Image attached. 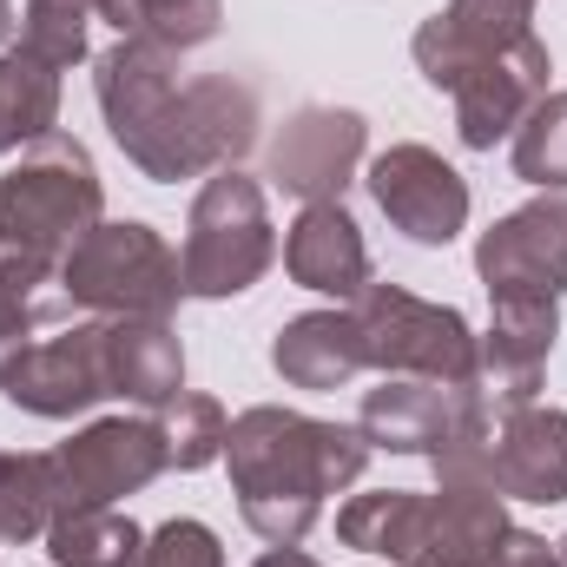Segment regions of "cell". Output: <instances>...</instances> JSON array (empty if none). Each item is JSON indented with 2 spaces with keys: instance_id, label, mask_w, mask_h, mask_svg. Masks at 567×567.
<instances>
[{
  "instance_id": "cell-4",
  "label": "cell",
  "mask_w": 567,
  "mask_h": 567,
  "mask_svg": "<svg viewBox=\"0 0 567 567\" xmlns=\"http://www.w3.org/2000/svg\"><path fill=\"white\" fill-rule=\"evenodd\" d=\"M271 265H278V231L265 212V185L245 178L238 165L212 172L185 218V251H178L185 297H238Z\"/></svg>"
},
{
  "instance_id": "cell-2",
  "label": "cell",
  "mask_w": 567,
  "mask_h": 567,
  "mask_svg": "<svg viewBox=\"0 0 567 567\" xmlns=\"http://www.w3.org/2000/svg\"><path fill=\"white\" fill-rule=\"evenodd\" d=\"M225 462H231L245 528L271 548H297L317 528L323 502L370 468V435L258 403L225 429Z\"/></svg>"
},
{
  "instance_id": "cell-13",
  "label": "cell",
  "mask_w": 567,
  "mask_h": 567,
  "mask_svg": "<svg viewBox=\"0 0 567 567\" xmlns=\"http://www.w3.org/2000/svg\"><path fill=\"white\" fill-rule=\"evenodd\" d=\"M548 47L542 33H522L508 53L482 60L475 73L455 80V133L468 152H495V140H515V126L548 100Z\"/></svg>"
},
{
  "instance_id": "cell-16",
  "label": "cell",
  "mask_w": 567,
  "mask_h": 567,
  "mask_svg": "<svg viewBox=\"0 0 567 567\" xmlns=\"http://www.w3.org/2000/svg\"><path fill=\"white\" fill-rule=\"evenodd\" d=\"M482 482L502 502H567V410H502V423L482 449Z\"/></svg>"
},
{
  "instance_id": "cell-24",
  "label": "cell",
  "mask_w": 567,
  "mask_h": 567,
  "mask_svg": "<svg viewBox=\"0 0 567 567\" xmlns=\"http://www.w3.org/2000/svg\"><path fill=\"white\" fill-rule=\"evenodd\" d=\"M140 522L120 508H86V515H60L47 528V555L53 567H140Z\"/></svg>"
},
{
  "instance_id": "cell-30",
  "label": "cell",
  "mask_w": 567,
  "mask_h": 567,
  "mask_svg": "<svg viewBox=\"0 0 567 567\" xmlns=\"http://www.w3.org/2000/svg\"><path fill=\"white\" fill-rule=\"evenodd\" d=\"M140 567H225V548H218V535L205 522L178 515V522H165V528L145 535Z\"/></svg>"
},
{
  "instance_id": "cell-14",
  "label": "cell",
  "mask_w": 567,
  "mask_h": 567,
  "mask_svg": "<svg viewBox=\"0 0 567 567\" xmlns=\"http://www.w3.org/2000/svg\"><path fill=\"white\" fill-rule=\"evenodd\" d=\"M363 145H370L363 113H350V106H303L271 140V185H284L303 205H330L357 178Z\"/></svg>"
},
{
  "instance_id": "cell-3",
  "label": "cell",
  "mask_w": 567,
  "mask_h": 567,
  "mask_svg": "<svg viewBox=\"0 0 567 567\" xmlns=\"http://www.w3.org/2000/svg\"><path fill=\"white\" fill-rule=\"evenodd\" d=\"M106 192L93 172V152L66 133H47L20 152V165L0 172V245L40 271L60 278L66 251L100 225Z\"/></svg>"
},
{
  "instance_id": "cell-22",
  "label": "cell",
  "mask_w": 567,
  "mask_h": 567,
  "mask_svg": "<svg viewBox=\"0 0 567 567\" xmlns=\"http://www.w3.org/2000/svg\"><path fill=\"white\" fill-rule=\"evenodd\" d=\"M423 528H429V495H416V488H377V495H357L337 515L343 548L383 555V561H396V567L423 548Z\"/></svg>"
},
{
  "instance_id": "cell-23",
  "label": "cell",
  "mask_w": 567,
  "mask_h": 567,
  "mask_svg": "<svg viewBox=\"0 0 567 567\" xmlns=\"http://www.w3.org/2000/svg\"><path fill=\"white\" fill-rule=\"evenodd\" d=\"M93 7L100 20L120 27V40H152L165 53H192L225 27V0H93Z\"/></svg>"
},
{
  "instance_id": "cell-33",
  "label": "cell",
  "mask_w": 567,
  "mask_h": 567,
  "mask_svg": "<svg viewBox=\"0 0 567 567\" xmlns=\"http://www.w3.org/2000/svg\"><path fill=\"white\" fill-rule=\"evenodd\" d=\"M13 33V0H0V40Z\"/></svg>"
},
{
  "instance_id": "cell-19",
  "label": "cell",
  "mask_w": 567,
  "mask_h": 567,
  "mask_svg": "<svg viewBox=\"0 0 567 567\" xmlns=\"http://www.w3.org/2000/svg\"><path fill=\"white\" fill-rule=\"evenodd\" d=\"M271 363H278V377L290 390H343V383H357L370 370L350 310H303V317H290L278 330V343H271Z\"/></svg>"
},
{
  "instance_id": "cell-6",
  "label": "cell",
  "mask_w": 567,
  "mask_h": 567,
  "mask_svg": "<svg viewBox=\"0 0 567 567\" xmlns=\"http://www.w3.org/2000/svg\"><path fill=\"white\" fill-rule=\"evenodd\" d=\"M350 317L363 337V363L383 377H429V383L475 377V330L449 303H423L396 284H363V297H350Z\"/></svg>"
},
{
  "instance_id": "cell-11",
  "label": "cell",
  "mask_w": 567,
  "mask_h": 567,
  "mask_svg": "<svg viewBox=\"0 0 567 567\" xmlns=\"http://www.w3.org/2000/svg\"><path fill=\"white\" fill-rule=\"evenodd\" d=\"M555 337H561L555 297H495V323H488V337H475V377H468V390L488 410L535 403L542 370L555 357Z\"/></svg>"
},
{
  "instance_id": "cell-1",
  "label": "cell",
  "mask_w": 567,
  "mask_h": 567,
  "mask_svg": "<svg viewBox=\"0 0 567 567\" xmlns=\"http://www.w3.org/2000/svg\"><path fill=\"white\" fill-rule=\"evenodd\" d=\"M93 93L120 152L152 185H178L198 172H225L258 145V93L205 73L178 80V53L152 40H120L93 60Z\"/></svg>"
},
{
  "instance_id": "cell-21",
  "label": "cell",
  "mask_w": 567,
  "mask_h": 567,
  "mask_svg": "<svg viewBox=\"0 0 567 567\" xmlns=\"http://www.w3.org/2000/svg\"><path fill=\"white\" fill-rule=\"evenodd\" d=\"M60 126V66H47L27 47L0 53V152L47 140Z\"/></svg>"
},
{
  "instance_id": "cell-32",
  "label": "cell",
  "mask_w": 567,
  "mask_h": 567,
  "mask_svg": "<svg viewBox=\"0 0 567 567\" xmlns=\"http://www.w3.org/2000/svg\"><path fill=\"white\" fill-rule=\"evenodd\" d=\"M258 567H317V561H310L303 548H271V555H265Z\"/></svg>"
},
{
  "instance_id": "cell-9",
  "label": "cell",
  "mask_w": 567,
  "mask_h": 567,
  "mask_svg": "<svg viewBox=\"0 0 567 567\" xmlns=\"http://www.w3.org/2000/svg\"><path fill=\"white\" fill-rule=\"evenodd\" d=\"M370 198L410 245H449L468 225V178L429 152V145H390L370 158Z\"/></svg>"
},
{
  "instance_id": "cell-28",
  "label": "cell",
  "mask_w": 567,
  "mask_h": 567,
  "mask_svg": "<svg viewBox=\"0 0 567 567\" xmlns=\"http://www.w3.org/2000/svg\"><path fill=\"white\" fill-rule=\"evenodd\" d=\"M515 178L542 192H567V93H548L515 126Z\"/></svg>"
},
{
  "instance_id": "cell-10",
  "label": "cell",
  "mask_w": 567,
  "mask_h": 567,
  "mask_svg": "<svg viewBox=\"0 0 567 567\" xmlns=\"http://www.w3.org/2000/svg\"><path fill=\"white\" fill-rule=\"evenodd\" d=\"M488 416V403L468 383H429V377H390L383 390L363 396V435L370 449L390 455H442L449 442H462L468 429Z\"/></svg>"
},
{
  "instance_id": "cell-27",
  "label": "cell",
  "mask_w": 567,
  "mask_h": 567,
  "mask_svg": "<svg viewBox=\"0 0 567 567\" xmlns=\"http://www.w3.org/2000/svg\"><path fill=\"white\" fill-rule=\"evenodd\" d=\"M53 528V482L47 455L0 449V542H40Z\"/></svg>"
},
{
  "instance_id": "cell-5",
  "label": "cell",
  "mask_w": 567,
  "mask_h": 567,
  "mask_svg": "<svg viewBox=\"0 0 567 567\" xmlns=\"http://www.w3.org/2000/svg\"><path fill=\"white\" fill-rule=\"evenodd\" d=\"M60 297L66 303H80V310H100V317H165L172 323V310H178V297H185V278H178V251L140 225V218H126V225H93L73 251H66V265H60Z\"/></svg>"
},
{
  "instance_id": "cell-8",
  "label": "cell",
  "mask_w": 567,
  "mask_h": 567,
  "mask_svg": "<svg viewBox=\"0 0 567 567\" xmlns=\"http://www.w3.org/2000/svg\"><path fill=\"white\" fill-rule=\"evenodd\" d=\"M0 396L27 416H47V423H66L106 396H120L113 383V330L106 323H73L60 337H40L27 343L7 370H0Z\"/></svg>"
},
{
  "instance_id": "cell-18",
  "label": "cell",
  "mask_w": 567,
  "mask_h": 567,
  "mask_svg": "<svg viewBox=\"0 0 567 567\" xmlns=\"http://www.w3.org/2000/svg\"><path fill=\"white\" fill-rule=\"evenodd\" d=\"M508 542V508L488 482H442L429 495L423 548L403 567H488Z\"/></svg>"
},
{
  "instance_id": "cell-20",
  "label": "cell",
  "mask_w": 567,
  "mask_h": 567,
  "mask_svg": "<svg viewBox=\"0 0 567 567\" xmlns=\"http://www.w3.org/2000/svg\"><path fill=\"white\" fill-rule=\"evenodd\" d=\"M113 330V383L126 403L165 410L185 390V343L172 337L165 317H106Z\"/></svg>"
},
{
  "instance_id": "cell-31",
  "label": "cell",
  "mask_w": 567,
  "mask_h": 567,
  "mask_svg": "<svg viewBox=\"0 0 567 567\" xmlns=\"http://www.w3.org/2000/svg\"><path fill=\"white\" fill-rule=\"evenodd\" d=\"M488 567H561V555L542 542V535H528V528H508V542L495 548V561Z\"/></svg>"
},
{
  "instance_id": "cell-25",
  "label": "cell",
  "mask_w": 567,
  "mask_h": 567,
  "mask_svg": "<svg viewBox=\"0 0 567 567\" xmlns=\"http://www.w3.org/2000/svg\"><path fill=\"white\" fill-rule=\"evenodd\" d=\"M53 310H73V303L60 297V278L40 271V265H27V258H13V251L0 245V370L33 343V323L53 317Z\"/></svg>"
},
{
  "instance_id": "cell-7",
  "label": "cell",
  "mask_w": 567,
  "mask_h": 567,
  "mask_svg": "<svg viewBox=\"0 0 567 567\" xmlns=\"http://www.w3.org/2000/svg\"><path fill=\"white\" fill-rule=\"evenodd\" d=\"M165 475V442L152 416H106L86 423L73 442H60L47 455V482H53V522L60 515H86V508H113L120 495H140L145 482Z\"/></svg>"
},
{
  "instance_id": "cell-17",
  "label": "cell",
  "mask_w": 567,
  "mask_h": 567,
  "mask_svg": "<svg viewBox=\"0 0 567 567\" xmlns=\"http://www.w3.org/2000/svg\"><path fill=\"white\" fill-rule=\"evenodd\" d=\"M284 271L303 290H323V297L350 303L370 284V245H363L357 218L337 198L330 205H303L297 225H290V238H284Z\"/></svg>"
},
{
  "instance_id": "cell-29",
  "label": "cell",
  "mask_w": 567,
  "mask_h": 567,
  "mask_svg": "<svg viewBox=\"0 0 567 567\" xmlns=\"http://www.w3.org/2000/svg\"><path fill=\"white\" fill-rule=\"evenodd\" d=\"M100 7L93 0H27V27H20V47L27 53H40L47 66H73V60H86V20H93Z\"/></svg>"
},
{
  "instance_id": "cell-34",
  "label": "cell",
  "mask_w": 567,
  "mask_h": 567,
  "mask_svg": "<svg viewBox=\"0 0 567 567\" xmlns=\"http://www.w3.org/2000/svg\"><path fill=\"white\" fill-rule=\"evenodd\" d=\"M555 555H561V567H567V535H561V542H555Z\"/></svg>"
},
{
  "instance_id": "cell-12",
  "label": "cell",
  "mask_w": 567,
  "mask_h": 567,
  "mask_svg": "<svg viewBox=\"0 0 567 567\" xmlns=\"http://www.w3.org/2000/svg\"><path fill=\"white\" fill-rule=\"evenodd\" d=\"M488 297H561L567 290V198H535L495 218L475 245Z\"/></svg>"
},
{
  "instance_id": "cell-15",
  "label": "cell",
  "mask_w": 567,
  "mask_h": 567,
  "mask_svg": "<svg viewBox=\"0 0 567 567\" xmlns=\"http://www.w3.org/2000/svg\"><path fill=\"white\" fill-rule=\"evenodd\" d=\"M528 20H535V0H449L442 13H429L416 27V40H410L416 73L435 93H455L462 73H475L482 60H495L522 33H535Z\"/></svg>"
},
{
  "instance_id": "cell-26",
  "label": "cell",
  "mask_w": 567,
  "mask_h": 567,
  "mask_svg": "<svg viewBox=\"0 0 567 567\" xmlns=\"http://www.w3.org/2000/svg\"><path fill=\"white\" fill-rule=\"evenodd\" d=\"M152 423H158V442H165V468H212L218 455H225V410L212 403V396H192V390H178L165 410H152Z\"/></svg>"
}]
</instances>
